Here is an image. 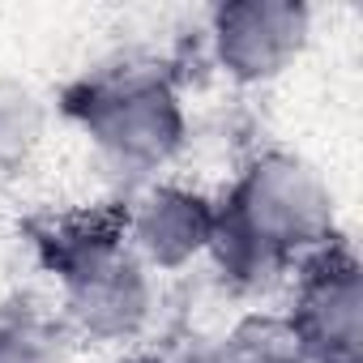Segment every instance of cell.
<instances>
[{"label": "cell", "mask_w": 363, "mask_h": 363, "mask_svg": "<svg viewBox=\"0 0 363 363\" xmlns=\"http://www.w3.org/2000/svg\"><path fill=\"white\" fill-rule=\"evenodd\" d=\"M261 363H333V359H320V354H312V350L295 346V337H286V342H282V346H274Z\"/></svg>", "instance_id": "30bf717a"}, {"label": "cell", "mask_w": 363, "mask_h": 363, "mask_svg": "<svg viewBox=\"0 0 363 363\" xmlns=\"http://www.w3.org/2000/svg\"><path fill=\"white\" fill-rule=\"evenodd\" d=\"M329 240L333 201L320 175L291 154H265L240 175L227 206L218 210L210 248L235 286L261 291L286 274L295 257L325 248Z\"/></svg>", "instance_id": "6da1fadb"}, {"label": "cell", "mask_w": 363, "mask_h": 363, "mask_svg": "<svg viewBox=\"0 0 363 363\" xmlns=\"http://www.w3.org/2000/svg\"><path fill=\"white\" fill-rule=\"evenodd\" d=\"M73 320L94 337H128L150 312V274L128 244V214H77L43 240Z\"/></svg>", "instance_id": "7a4b0ae2"}, {"label": "cell", "mask_w": 363, "mask_h": 363, "mask_svg": "<svg viewBox=\"0 0 363 363\" xmlns=\"http://www.w3.org/2000/svg\"><path fill=\"white\" fill-rule=\"evenodd\" d=\"M218 210L189 189H154L128 214V244L145 265L179 269L214 244Z\"/></svg>", "instance_id": "8992f818"}, {"label": "cell", "mask_w": 363, "mask_h": 363, "mask_svg": "<svg viewBox=\"0 0 363 363\" xmlns=\"http://www.w3.org/2000/svg\"><path fill=\"white\" fill-rule=\"evenodd\" d=\"M261 359H265L261 350H252L248 342H235V346H223V350H206L189 363H261Z\"/></svg>", "instance_id": "9c48e42d"}, {"label": "cell", "mask_w": 363, "mask_h": 363, "mask_svg": "<svg viewBox=\"0 0 363 363\" xmlns=\"http://www.w3.org/2000/svg\"><path fill=\"white\" fill-rule=\"evenodd\" d=\"M43 103L35 90L0 82V167H18L43 137Z\"/></svg>", "instance_id": "52a82bcc"}, {"label": "cell", "mask_w": 363, "mask_h": 363, "mask_svg": "<svg viewBox=\"0 0 363 363\" xmlns=\"http://www.w3.org/2000/svg\"><path fill=\"white\" fill-rule=\"evenodd\" d=\"M65 111L128 171L162 167L184 141V111L171 82L145 65H120L77 82L65 94Z\"/></svg>", "instance_id": "3957f363"}, {"label": "cell", "mask_w": 363, "mask_h": 363, "mask_svg": "<svg viewBox=\"0 0 363 363\" xmlns=\"http://www.w3.org/2000/svg\"><path fill=\"white\" fill-rule=\"evenodd\" d=\"M0 363H60V342L35 320L0 325Z\"/></svg>", "instance_id": "ba28073f"}, {"label": "cell", "mask_w": 363, "mask_h": 363, "mask_svg": "<svg viewBox=\"0 0 363 363\" xmlns=\"http://www.w3.org/2000/svg\"><path fill=\"white\" fill-rule=\"evenodd\" d=\"M308 39V9L295 0H240L214 13V48L235 82L278 77Z\"/></svg>", "instance_id": "5b68a950"}, {"label": "cell", "mask_w": 363, "mask_h": 363, "mask_svg": "<svg viewBox=\"0 0 363 363\" xmlns=\"http://www.w3.org/2000/svg\"><path fill=\"white\" fill-rule=\"evenodd\" d=\"M286 333L295 346L333 359L359 363L363 350V282L350 252H320L295 295V312Z\"/></svg>", "instance_id": "277c9868"}]
</instances>
